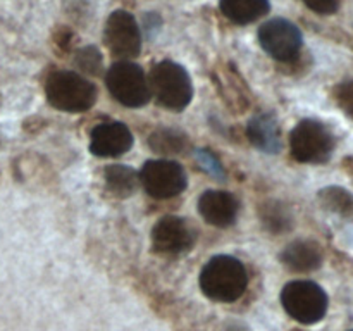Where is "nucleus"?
I'll list each match as a JSON object with an SVG mask.
<instances>
[{
	"label": "nucleus",
	"mask_w": 353,
	"mask_h": 331,
	"mask_svg": "<svg viewBox=\"0 0 353 331\" xmlns=\"http://www.w3.org/2000/svg\"><path fill=\"white\" fill-rule=\"evenodd\" d=\"M247 286V269L243 262L233 255H216L200 272V288L203 295L216 302H236L243 297Z\"/></svg>",
	"instance_id": "nucleus-1"
},
{
	"label": "nucleus",
	"mask_w": 353,
	"mask_h": 331,
	"mask_svg": "<svg viewBox=\"0 0 353 331\" xmlns=\"http://www.w3.org/2000/svg\"><path fill=\"white\" fill-rule=\"evenodd\" d=\"M45 93L52 107L62 112H85L97 102V88L76 71H54L45 83Z\"/></svg>",
	"instance_id": "nucleus-2"
},
{
	"label": "nucleus",
	"mask_w": 353,
	"mask_h": 331,
	"mask_svg": "<svg viewBox=\"0 0 353 331\" xmlns=\"http://www.w3.org/2000/svg\"><path fill=\"white\" fill-rule=\"evenodd\" d=\"M148 85L155 102L169 110L179 112L192 102V78L181 64L172 61L157 62L148 76Z\"/></svg>",
	"instance_id": "nucleus-3"
},
{
	"label": "nucleus",
	"mask_w": 353,
	"mask_h": 331,
	"mask_svg": "<svg viewBox=\"0 0 353 331\" xmlns=\"http://www.w3.org/2000/svg\"><path fill=\"white\" fill-rule=\"evenodd\" d=\"M105 85L114 100L131 109L143 107L152 99L143 68L131 61L114 62L105 72Z\"/></svg>",
	"instance_id": "nucleus-4"
},
{
	"label": "nucleus",
	"mask_w": 353,
	"mask_h": 331,
	"mask_svg": "<svg viewBox=\"0 0 353 331\" xmlns=\"http://www.w3.org/2000/svg\"><path fill=\"white\" fill-rule=\"evenodd\" d=\"M281 303L290 317L302 324H316L326 316L327 300L323 286L309 279H295L283 286Z\"/></svg>",
	"instance_id": "nucleus-5"
},
{
	"label": "nucleus",
	"mask_w": 353,
	"mask_h": 331,
	"mask_svg": "<svg viewBox=\"0 0 353 331\" xmlns=\"http://www.w3.org/2000/svg\"><path fill=\"white\" fill-rule=\"evenodd\" d=\"M290 148L295 161L323 164L334 150V137L327 126L314 119H303L290 134Z\"/></svg>",
	"instance_id": "nucleus-6"
},
{
	"label": "nucleus",
	"mask_w": 353,
	"mask_h": 331,
	"mask_svg": "<svg viewBox=\"0 0 353 331\" xmlns=\"http://www.w3.org/2000/svg\"><path fill=\"white\" fill-rule=\"evenodd\" d=\"M138 179L145 192L157 200H168L185 192L188 179L181 164L169 159H154L145 162Z\"/></svg>",
	"instance_id": "nucleus-7"
},
{
	"label": "nucleus",
	"mask_w": 353,
	"mask_h": 331,
	"mask_svg": "<svg viewBox=\"0 0 353 331\" xmlns=\"http://www.w3.org/2000/svg\"><path fill=\"white\" fill-rule=\"evenodd\" d=\"M259 43L279 62H292L299 57L303 45L300 28L285 17H274L259 28Z\"/></svg>",
	"instance_id": "nucleus-8"
},
{
	"label": "nucleus",
	"mask_w": 353,
	"mask_h": 331,
	"mask_svg": "<svg viewBox=\"0 0 353 331\" xmlns=\"http://www.w3.org/2000/svg\"><path fill=\"white\" fill-rule=\"evenodd\" d=\"M103 43L121 61L137 57L141 52V31L133 14L124 9L114 10L105 21Z\"/></svg>",
	"instance_id": "nucleus-9"
},
{
	"label": "nucleus",
	"mask_w": 353,
	"mask_h": 331,
	"mask_svg": "<svg viewBox=\"0 0 353 331\" xmlns=\"http://www.w3.org/2000/svg\"><path fill=\"white\" fill-rule=\"evenodd\" d=\"M196 234L192 224L178 216H164L152 228V248L161 255H181L192 250Z\"/></svg>",
	"instance_id": "nucleus-10"
},
{
	"label": "nucleus",
	"mask_w": 353,
	"mask_h": 331,
	"mask_svg": "<svg viewBox=\"0 0 353 331\" xmlns=\"http://www.w3.org/2000/svg\"><path fill=\"white\" fill-rule=\"evenodd\" d=\"M133 147L130 128L119 121H109L95 126L90 134V150L97 157H121Z\"/></svg>",
	"instance_id": "nucleus-11"
},
{
	"label": "nucleus",
	"mask_w": 353,
	"mask_h": 331,
	"mask_svg": "<svg viewBox=\"0 0 353 331\" xmlns=\"http://www.w3.org/2000/svg\"><path fill=\"white\" fill-rule=\"evenodd\" d=\"M199 212L210 226L230 228L240 212V202L231 192L207 190L199 199Z\"/></svg>",
	"instance_id": "nucleus-12"
},
{
	"label": "nucleus",
	"mask_w": 353,
	"mask_h": 331,
	"mask_svg": "<svg viewBox=\"0 0 353 331\" xmlns=\"http://www.w3.org/2000/svg\"><path fill=\"white\" fill-rule=\"evenodd\" d=\"M279 259L290 271L310 272L319 269L323 264V250L314 240H295L283 248Z\"/></svg>",
	"instance_id": "nucleus-13"
},
{
	"label": "nucleus",
	"mask_w": 353,
	"mask_h": 331,
	"mask_svg": "<svg viewBox=\"0 0 353 331\" xmlns=\"http://www.w3.org/2000/svg\"><path fill=\"white\" fill-rule=\"evenodd\" d=\"M247 134L252 145L265 154H278L281 148L279 124L274 114L262 112L252 117L247 126Z\"/></svg>",
	"instance_id": "nucleus-14"
},
{
	"label": "nucleus",
	"mask_w": 353,
	"mask_h": 331,
	"mask_svg": "<svg viewBox=\"0 0 353 331\" xmlns=\"http://www.w3.org/2000/svg\"><path fill=\"white\" fill-rule=\"evenodd\" d=\"M221 12L234 24H250L271 10L269 0H219Z\"/></svg>",
	"instance_id": "nucleus-15"
},
{
	"label": "nucleus",
	"mask_w": 353,
	"mask_h": 331,
	"mask_svg": "<svg viewBox=\"0 0 353 331\" xmlns=\"http://www.w3.org/2000/svg\"><path fill=\"white\" fill-rule=\"evenodd\" d=\"M103 179L116 197H130L137 190L138 174L124 164H112L103 169Z\"/></svg>",
	"instance_id": "nucleus-16"
},
{
	"label": "nucleus",
	"mask_w": 353,
	"mask_h": 331,
	"mask_svg": "<svg viewBox=\"0 0 353 331\" xmlns=\"http://www.w3.org/2000/svg\"><path fill=\"white\" fill-rule=\"evenodd\" d=\"M148 143H150L152 150L157 154H183L186 147V137L178 130L161 128L150 134Z\"/></svg>",
	"instance_id": "nucleus-17"
},
{
	"label": "nucleus",
	"mask_w": 353,
	"mask_h": 331,
	"mask_svg": "<svg viewBox=\"0 0 353 331\" xmlns=\"http://www.w3.org/2000/svg\"><path fill=\"white\" fill-rule=\"evenodd\" d=\"M261 217L271 233H283L292 228V214L281 202H276V200L262 205Z\"/></svg>",
	"instance_id": "nucleus-18"
},
{
	"label": "nucleus",
	"mask_w": 353,
	"mask_h": 331,
	"mask_svg": "<svg viewBox=\"0 0 353 331\" xmlns=\"http://www.w3.org/2000/svg\"><path fill=\"white\" fill-rule=\"evenodd\" d=\"M321 202L326 209L345 217H353V195L340 186H330L319 195Z\"/></svg>",
	"instance_id": "nucleus-19"
},
{
	"label": "nucleus",
	"mask_w": 353,
	"mask_h": 331,
	"mask_svg": "<svg viewBox=\"0 0 353 331\" xmlns=\"http://www.w3.org/2000/svg\"><path fill=\"white\" fill-rule=\"evenodd\" d=\"M74 66L83 72H88V74H100L102 71V54L99 52V48L92 47H83L76 52L74 57Z\"/></svg>",
	"instance_id": "nucleus-20"
},
{
	"label": "nucleus",
	"mask_w": 353,
	"mask_h": 331,
	"mask_svg": "<svg viewBox=\"0 0 353 331\" xmlns=\"http://www.w3.org/2000/svg\"><path fill=\"white\" fill-rule=\"evenodd\" d=\"M333 97L336 100L338 107L353 119V79H348V81L336 85Z\"/></svg>",
	"instance_id": "nucleus-21"
},
{
	"label": "nucleus",
	"mask_w": 353,
	"mask_h": 331,
	"mask_svg": "<svg viewBox=\"0 0 353 331\" xmlns=\"http://www.w3.org/2000/svg\"><path fill=\"white\" fill-rule=\"evenodd\" d=\"M196 162L200 164V168L203 171H207L209 174L216 176V178L223 179L224 178V171H223V166H221L219 159L212 154L210 150H199L196 152Z\"/></svg>",
	"instance_id": "nucleus-22"
},
{
	"label": "nucleus",
	"mask_w": 353,
	"mask_h": 331,
	"mask_svg": "<svg viewBox=\"0 0 353 331\" xmlns=\"http://www.w3.org/2000/svg\"><path fill=\"white\" fill-rule=\"evenodd\" d=\"M310 10L317 14H323V16H330L334 14L340 7V0H302Z\"/></svg>",
	"instance_id": "nucleus-23"
},
{
	"label": "nucleus",
	"mask_w": 353,
	"mask_h": 331,
	"mask_svg": "<svg viewBox=\"0 0 353 331\" xmlns=\"http://www.w3.org/2000/svg\"><path fill=\"white\" fill-rule=\"evenodd\" d=\"M350 331H353V330H350Z\"/></svg>",
	"instance_id": "nucleus-24"
}]
</instances>
